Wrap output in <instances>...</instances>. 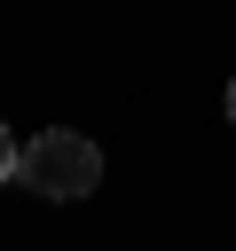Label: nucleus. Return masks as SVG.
Returning a JSON list of instances; mask_svg holds the SVG:
<instances>
[{
	"instance_id": "obj_1",
	"label": "nucleus",
	"mask_w": 236,
	"mask_h": 251,
	"mask_svg": "<svg viewBox=\"0 0 236 251\" xmlns=\"http://www.w3.org/2000/svg\"><path fill=\"white\" fill-rule=\"evenodd\" d=\"M16 180H24L31 196H55V204H71V196H94V180H102V149H94L87 133H71V126H47V133L24 149Z\"/></svg>"
},
{
	"instance_id": "obj_2",
	"label": "nucleus",
	"mask_w": 236,
	"mask_h": 251,
	"mask_svg": "<svg viewBox=\"0 0 236 251\" xmlns=\"http://www.w3.org/2000/svg\"><path fill=\"white\" fill-rule=\"evenodd\" d=\"M16 165H24V149H16V133L0 126V180H16Z\"/></svg>"
},
{
	"instance_id": "obj_3",
	"label": "nucleus",
	"mask_w": 236,
	"mask_h": 251,
	"mask_svg": "<svg viewBox=\"0 0 236 251\" xmlns=\"http://www.w3.org/2000/svg\"><path fill=\"white\" fill-rule=\"evenodd\" d=\"M228 126H236V78H228Z\"/></svg>"
}]
</instances>
